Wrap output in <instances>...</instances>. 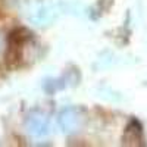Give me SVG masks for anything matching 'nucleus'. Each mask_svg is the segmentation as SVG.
<instances>
[{"label": "nucleus", "mask_w": 147, "mask_h": 147, "mask_svg": "<svg viewBox=\"0 0 147 147\" xmlns=\"http://www.w3.org/2000/svg\"><path fill=\"white\" fill-rule=\"evenodd\" d=\"M28 32L24 28H18L10 34V40H9V49H7V63L10 66H16L24 55V46H25L28 40Z\"/></svg>", "instance_id": "f257e3e1"}]
</instances>
